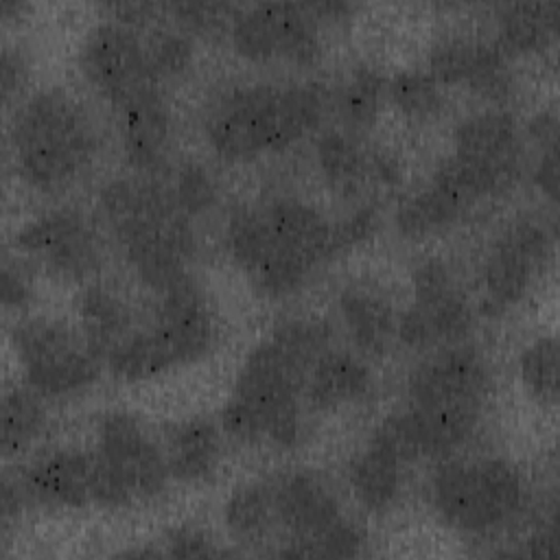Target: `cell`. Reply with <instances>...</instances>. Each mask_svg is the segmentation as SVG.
<instances>
[{"label":"cell","mask_w":560,"mask_h":560,"mask_svg":"<svg viewBox=\"0 0 560 560\" xmlns=\"http://www.w3.org/2000/svg\"><path fill=\"white\" fill-rule=\"evenodd\" d=\"M372 387V374L352 352L328 348L308 370L304 398L315 411H330L361 400Z\"/></svg>","instance_id":"obj_23"},{"label":"cell","mask_w":560,"mask_h":560,"mask_svg":"<svg viewBox=\"0 0 560 560\" xmlns=\"http://www.w3.org/2000/svg\"><path fill=\"white\" fill-rule=\"evenodd\" d=\"M238 9L225 2H164V18L188 35H208L232 22Z\"/></svg>","instance_id":"obj_39"},{"label":"cell","mask_w":560,"mask_h":560,"mask_svg":"<svg viewBox=\"0 0 560 560\" xmlns=\"http://www.w3.org/2000/svg\"><path fill=\"white\" fill-rule=\"evenodd\" d=\"M166 462L171 479L199 483L212 477L221 457V440L212 420L192 416L164 427Z\"/></svg>","instance_id":"obj_25"},{"label":"cell","mask_w":560,"mask_h":560,"mask_svg":"<svg viewBox=\"0 0 560 560\" xmlns=\"http://www.w3.org/2000/svg\"><path fill=\"white\" fill-rule=\"evenodd\" d=\"M392 103L413 120H429L442 109L440 83L427 70H400L387 83Z\"/></svg>","instance_id":"obj_36"},{"label":"cell","mask_w":560,"mask_h":560,"mask_svg":"<svg viewBox=\"0 0 560 560\" xmlns=\"http://www.w3.org/2000/svg\"><path fill=\"white\" fill-rule=\"evenodd\" d=\"M315 160L328 186L341 195H357L372 182V151H365L350 131H322L315 142Z\"/></svg>","instance_id":"obj_29"},{"label":"cell","mask_w":560,"mask_h":560,"mask_svg":"<svg viewBox=\"0 0 560 560\" xmlns=\"http://www.w3.org/2000/svg\"><path fill=\"white\" fill-rule=\"evenodd\" d=\"M558 33V2H512L497 9V44L505 55L545 50Z\"/></svg>","instance_id":"obj_28"},{"label":"cell","mask_w":560,"mask_h":560,"mask_svg":"<svg viewBox=\"0 0 560 560\" xmlns=\"http://www.w3.org/2000/svg\"><path fill=\"white\" fill-rule=\"evenodd\" d=\"M378 208L363 203L339 221H332V258L363 241H368L378 228Z\"/></svg>","instance_id":"obj_40"},{"label":"cell","mask_w":560,"mask_h":560,"mask_svg":"<svg viewBox=\"0 0 560 560\" xmlns=\"http://www.w3.org/2000/svg\"><path fill=\"white\" fill-rule=\"evenodd\" d=\"M33 300V284L22 262L4 254L2 260V304L7 311H22Z\"/></svg>","instance_id":"obj_42"},{"label":"cell","mask_w":560,"mask_h":560,"mask_svg":"<svg viewBox=\"0 0 560 560\" xmlns=\"http://www.w3.org/2000/svg\"><path fill=\"white\" fill-rule=\"evenodd\" d=\"M105 368L120 383H140L175 368L153 328H136L105 359Z\"/></svg>","instance_id":"obj_31"},{"label":"cell","mask_w":560,"mask_h":560,"mask_svg":"<svg viewBox=\"0 0 560 560\" xmlns=\"http://www.w3.org/2000/svg\"><path fill=\"white\" fill-rule=\"evenodd\" d=\"M120 142L127 162L142 175H158L171 140V109L162 88L149 85L116 105Z\"/></svg>","instance_id":"obj_20"},{"label":"cell","mask_w":560,"mask_h":560,"mask_svg":"<svg viewBox=\"0 0 560 560\" xmlns=\"http://www.w3.org/2000/svg\"><path fill=\"white\" fill-rule=\"evenodd\" d=\"M11 149L22 182L44 195H57L90 171L98 153V131L70 92L42 88L15 107Z\"/></svg>","instance_id":"obj_2"},{"label":"cell","mask_w":560,"mask_h":560,"mask_svg":"<svg viewBox=\"0 0 560 560\" xmlns=\"http://www.w3.org/2000/svg\"><path fill=\"white\" fill-rule=\"evenodd\" d=\"M175 368L199 361L214 343V319L201 284L192 273L158 295L155 322L151 326Z\"/></svg>","instance_id":"obj_17"},{"label":"cell","mask_w":560,"mask_h":560,"mask_svg":"<svg viewBox=\"0 0 560 560\" xmlns=\"http://www.w3.org/2000/svg\"><path fill=\"white\" fill-rule=\"evenodd\" d=\"M164 553L175 558H214L228 556V549H221L219 542L197 525H179L166 532Z\"/></svg>","instance_id":"obj_41"},{"label":"cell","mask_w":560,"mask_h":560,"mask_svg":"<svg viewBox=\"0 0 560 560\" xmlns=\"http://www.w3.org/2000/svg\"><path fill=\"white\" fill-rule=\"evenodd\" d=\"M15 249L66 282H92L103 267V238L79 208H48L20 225Z\"/></svg>","instance_id":"obj_9"},{"label":"cell","mask_w":560,"mask_h":560,"mask_svg":"<svg viewBox=\"0 0 560 560\" xmlns=\"http://www.w3.org/2000/svg\"><path fill=\"white\" fill-rule=\"evenodd\" d=\"M328 101L319 81L238 85L210 107L206 138L212 151L230 162L278 153L322 125Z\"/></svg>","instance_id":"obj_1"},{"label":"cell","mask_w":560,"mask_h":560,"mask_svg":"<svg viewBox=\"0 0 560 560\" xmlns=\"http://www.w3.org/2000/svg\"><path fill=\"white\" fill-rule=\"evenodd\" d=\"M94 505L129 508L164 492L171 479L164 448L129 411H105L96 420Z\"/></svg>","instance_id":"obj_6"},{"label":"cell","mask_w":560,"mask_h":560,"mask_svg":"<svg viewBox=\"0 0 560 560\" xmlns=\"http://www.w3.org/2000/svg\"><path fill=\"white\" fill-rule=\"evenodd\" d=\"M79 330L90 348L103 359L136 330L129 304L112 289L98 282H85L77 295Z\"/></svg>","instance_id":"obj_26"},{"label":"cell","mask_w":560,"mask_h":560,"mask_svg":"<svg viewBox=\"0 0 560 560\" xmlns=\"http://www.w3.org/2000/svg\"><path fill=\"white\" fill-rule=\"evenodd\" d=\"M523 499L521 472L501 457L446 459L429 479V501L438 516L468 536H486L508 525L521 512Z\"/></svg>","instance_id":"obj_5"},{"label":"cell","mask_w":560,"mask_h":560,"mask_svg":"<svg viewBox=\"0 0 560 560\" xmlns=\"http://www.w3.org/2000/svg\"><path fill=\"white\" fill-rule=\"evenodd\" d=\"M177 208L188 217V219H197L203 212H208L219 197V188H217V179L212 177V173L190 160L184 162L175 168L173 177L166 182Z\"/></svg>","instance_id":"obj_37"},{"label":"cell","mask_w":560,"mask_h":560,"mask_svg":"<svg viewBox=\"0 0 560 560\" xmlns=\"http://www.w3.org/2000/svg\"><path fill=\"white\" fill-rule=\"evenodd\" d=\"M276 521L289 534L287 545H302L343 518L337 497L311 472L291 470L273 479Z\"/></svg>","instance_id":"obj_21"},{"label":"cell","mask_w":560,"mask_h":560,"mask_svg":"<svg viewBox=\"0 0 560 560\" xmlns=\"http://www.w3.org/2000/svg\"><path fill=\"white\" fill-rule=\"evenodd\" d=\"M46 427L42 396L26 387H9L2 394V455L13 457L28 448Z\"/></svg>","instance_id":"obj_32"},{"label":"cell","mask_w":560,"mask_h":560,"mask_svg":"<svg viewBox=\"0 0 560 560\" xmlns=\"http://www.w3.org/2000/svg\"><path fill=\"white\" fill-rule=\"evenodd\" d=\"M304 9L319 24V20H341V18L350 15L354 4H348L341 0H324V2H304Z\"/></svg>","instance_id":"obj_46"},{"label":"cell","mask_w":560,"mask_h":560,"mask_svg":"<svg viewBox=\"0 0 560 560\" xmlns=\"http://www.w3.org/2000/svg\"><path fill=\"white\" fill-rule=\"evenodd\" d=\"M553 234L542 221L521 217L505 225L481 265V311L499 317L516 306L551 256Z\"/></svg>","instance_id":"obj_11"},{"label":"cell","mask_w":560,"mask_h":560,"mask_svg":"<svg viewBox=\"0 0 560 560\" xmlns=\"http://www.w3.org/2000/svg\"><path fill=\"white\" fill-rule=\"evenodd\" d=\"M346 330L357 350L368 357H383L398 337V315L392 302L365 287H346L337 298Z\"/></svg>","instance_id":"obj_24"},{"label":"cell","mask_w":560,"mask_h":560,"mask_svg":"<svg viewBox=\"0 0 560 560\" xmlns=\"http://www.w3.org/2000/svg\"><path fill=\"white\" fill-rule=\"evenodd\" d=\"M18 481L28 503L79 510L92 505L94 455L79 448H52L35 457Z\"/></svg>","instance_id":"obj_19"},{"label":"cell","mask_w":560,"mask_h":560,"mask_svg":"<svg viewBox=\"0 0 560 560\" xmlns=\"http://www.w3.org/2000/svg\"><path fill=\"white\" fill-rule=\"evenodd\" d=\"M223 521L238 542H262L278 525L273 479H252L236 486L223 505Z\"/></svg>","instance_id":"obj_30"},{"label":"cell","mask_w":560,"mask_h":560,"mask_svg":"<svg viewBox=\"0 0 560 560\" xmlns=\"http://www.w3.org/2000/svg\"><path fill=\"white\" fill-rule=\"evenodd\" d=\"M532 179L540 192H545L551 201H556L558 192V147H540L538 160L532 171Z\"/></svg>","instance_id":"obj_44"},{"label":"cell","mask_w":560,"mask_h":560,"mask_svg":"<svg viewBox=\"0 0 560 560\" xmlns=\"http://www.w3.org/2000/svg\"><path fill=\"white\" fill-rule=\"evenodd\" d=\"M0 79H2L4 105H11L13 98L20 96L28 79V63L24 52L18 46L4 44L2 59H0Z\"/></svg>","instance_id":"obj_43"},{"label":"cell","mask_w":560,"mask_h":560,"mask_svg":"<svg viewBox=\"0 0 560 560\" xmlns=\"http://www.w3.org/2000/svg\"><path fill=\"white\" fill-rule=\"evenodd\" d=\"M529 138L540 147H551L558 144V118L553 109H542L538 112L529 125H527Z\"/></svg>","instance_id":"obj_45"},{"label":"cell","mask_w":560,"mask_h":560,"mask_svg":"<svg viewBox=\"0 0 560 560\" xmlns=\"http://www.w3.org/2000/svg\"><path fill=\"white\" fill-rule=\"evenodd\" d=\"M26 385L39 396L63 398L90 387L105 365L83 332L55 317H24L11 330Z\"/></svg>","instance_id":"obj_7"},{"label":"cell","mask_w":560,"mask_h":560,"mask_svg":"<svg viewBox=\"0 0 560 560\" xmlns=\"http://www.w3.org/2000/svg\"><path fill=\"white\" fill-rule=\"evenodd\" d=\"M192 37L177 26H158L144 37L147 72L155 85L184 74L192 63Z\"/></svg>","instance_id":"obj_34"},{"label":"cell","mask_w":560,"mask_h":560,"mask_svg":"<svg viewBox=\"0 0 560 560\" xmlns=\"http://www.w3.org/2000/svg\"><path fill=\"white\" fill-rule=\"evenodd\" d=\"M79 66L90 85L114 107L136 92L155 85L147 72L144 37L138 28L114 18L96 22L83 35Z\"/></svg>","instance_id":"obj_14"},{"label":"cell","mask_w":560,"mask_h":560,"mask_svg":"<svg viewBox=\"0 0 560 560\" xmlns=\"http://www.w3.org/2000/svg\"><path fill=\"white\" fill-rule=\"evenodd\" d=\"M363 547V532L346 516L324 529L319 536L302 542L287 545L276 551V556L287 558H352L359 556Z\"/></svg>","instance_id":"obj_38"},{"label":"cell","mask_w":560,"mask_h":560,"mask_svg":"<svg viewBox=\"0 0 560 560\" xmlns=\"http://www.w3.org/2000/svg\"><path fill=\"white\" fill-rule=\"evenodd\" d=\"M402 466L405 462L392 448L370 438L348 468L350 488L361 508L368 512L389 510L400 494Z\"/></svg>","instance_id":"obj_27"},{"label":"cell","mask_w":560,"mask_h":560,"mask_svg":"<svg viewBox=\"0 0 560 560\" xmlns=\"http://www.w3.org/2000/svg\"><path fill=\"white\" fill-rule=\"evenodd\" d=\"M234 50L256 63L273 59L298 68L315 66L322 57V39L315 18L295 2H260L238 9L230 22Z\"/></svg>","instance_id":"obj_12"},{"label":"cell","mask_w":560,"mask_h":560,"mask_svg":"<svg viewBox=\"0 0 560 560\" xmlns=\"http://www.w3.org/2000/svg\"><path fill=\"white\" fill-rule=\"evenodd\" d=\"M521 131L508 109H483L466 116L453 131V162L481 201L499 195L521 173Z\"/></svg>","instance_id":"obj_10"},{"label":"cell","mask_w":560,"mask_h":560,"mask_svg":"<svg viewBox=\"0 0 560 560\" xmlns=\"http://www.w3.org/2000/svg\"><path fill=\"white\" fill-rule=\"evenodd\" d=\"M427 72L442 85H468L488 101L501 103L512 92L508 55L497 42L451 35L440 37L427 57Z\"/></svg>","instance_id":"obj_16"},{"label":"cell","mask_w":560,"mask_h":560,"mask_svg":"<svg viewBox=\"0 0 560 560\" xmlns=\"http://www.w3.org/2000/svg\"><path fill=\"white\" fill-rule=\"evenodd\" d=\"M103 225L122 247L129 267L195 254V230L175 203L166 182L153 175H120L107 179L96 195Z\"/></svg>","instance_id":"obj_4"},{"label":"cell","mask_w":560,"mask_h":560,"mask_svg":"<svg viewBox=\"0 0 560 560\" xmlns=\"http://www.w3.org/2000/svg\"><path fill=\"white\" fill-rule=\"evenodd\" d=\"M518 374L527 392L542 405L558 398V343L553 335H542L518 354Z\"/></svg>","instance_id":"obj_35"},{"label":"cell","mask_w":560,"mask_h":560,"mask_svg":"<svg viewBox=\"0 0 560 560\" xmlns=\"http://www.w3.org/2000/svg\"><path fill=\"white\" fill-rule=\"evenodd\" d=\"M225 243L232 260L269 298L295 293L313 273L278 243L260 208L236 206L225 223Z\"/></svg>","instance_id":"obj_15"},{"label":"cell","mask_w":560,"mask_h":560,"mask_svg":"<svg viewBox=\"0 0 560 560\" xmlns=\"http://www.w3.org/2000/svg\"><path fill=\"white\" fill-rule=\"evenodd\" d=\"M260 210L278 243L311 271L332 258V221L319 208L304 199L280 195Z\"/></svg>","instance_id":"obj_22"},{"label":"cell","mask_w":560,"mask_h":560,"mask_svg":"<svg viewBox=\"0 0 560 560\" xmlns=\"http://www.w3.org/2000/svg\"><path fill=\"white\" fill-rule=\"evenodd\" d=\"M311 363L271 335L258 341L236 372L219 420L225 433L243 442H269L291 448L302 438L300 398Z\"/></svg>","instance_id":"obj_3"},{"label":"cell","mask_w":560,"mask_h":560,"mask_svg":"<svg viewBox=\"0 0 560 560\" xmlns=\"http://www.w3.org/2000/svg\"><path fill=\"white\" fill-rule=\"evenodd\" d=\"M477 201L448 155L420 190L400 201L394 221L402 236L424 238L455 225Z\"/></svg>","instance_id":"obj_18"},{"label":"cell","mask_w":560,"mask_h":560,"mask_svg":"<svg viewBox=\"0 0 560 560\" xmlns=\"http://www.w3.org/2000/svg\"><path fill=\"white\" fill-rule=\"evenodd\" d=\"M492 376L483 354L466 343L438 348L407 376L409 405L481 413Z\"/></svg>","instance_id":"obj_13"},{"label":"cell","mask_w":560,"mask_h":560,"mask_svg":"<svg viewBox=\"0 0 560 560\" xmlns=\"http://www.w3.org/2000/svg\"><path fill=\"white\" fill-rule=\"evenodd\" d=\"M24 9H26V2H20V0H2V15H4L7 20L18 18Z\"/></svg>","instance_id":"obj_47"},{"label":"cell","mask_w":560,"mask_h":560,"mask_svg":"<svg viewBox=\"0 0 560 560\" xmlns=\"http://www.w3.org/2000/svg\"><path fill=\"white\" fill-rule=\"evenodd\" d=\"M385 83L387 81L383 74L368 63L357 66L341 83L337 94V109L350 133L368 131L374 127L381 112Z\"/></svg>","instance_id":"obj_33"},{"label":"cell","mask_w":560,"mask_h":560,"mask_svg":"<svg viewBox=\"0 0 560 560\" xmlns=\"http://www.w3.org/2000/svg\"><path fill=\"white\" fill-rule=\"evenodd\" d=\"M411 304L398 315V339L427 352L462 343L475 326L472 306L442 258H424L411 276Z\"/></svg>","instance_id":"obj_8"}]
</instances>
